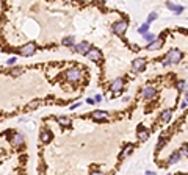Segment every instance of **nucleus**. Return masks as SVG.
Returning a JSON list of instances; mask_svg holds the SVG:
<instances>
[{
    "instance_id": "nucleus-19",
    "label": "nucleus",
    "mask_w": 188,
    "mask_h": 175,
    "mask_svg": "<svg viewBox=\"0 0 188 175\" xmlns=\"http://www.w3.org/2000/svg\"><path fill=\"white\" fill-rule=\"evenodd\" d=\"M50 139H52V133L49 130H44L41 133V141L44 142V144H47V142H50Z\"/></svg>"
},
{
    "instance_id": "nucleus-34",
    "label": "nucleus",
    "mask_w": 188,
    "mask_h": 175,
    "mask_svg": "<svg viewBox=\"0 0 188 175\" xmlns=\"http://www.w3.org/2000/svg\"><path fill=\"white\" fill-rule=\"evenodd\" d=\"M79 105H80V102H77V103H74V105H72V106H71V109H75V108H77V106H79Z\"/></svg>"
},
{
    "instance_id": "nucleus-13",
    "label": "nucleus",
    "mask_w": 188,
    "mask_h": 175,
    "mask_svg": "<svg viewBox=\"0 0 188 175\" xmlns=\"http://www.w3.org/2000/svg\"><path fill=\"white\" fill-rule=\"evenodd\" d=\"M166 8L171 9V11H174L176 14H180L182 11H184V7H182V5H176L173 2H166Z\"/></svg>"
},
{
    "instance_id": "nucleus-22",
    "label": "nucleus",
    "mask_w": 188,
    "mask_h": 175,
    "mask_svg": "<svg viewBox=\"0 0 188 175\" xmlns=\"http://www.w3.org/2000/svg\"><path fill=\"white\" fill-rule=\"evenodd\" d=\"M63 46H66V47H74V38L72 36L64 38V39H63Z\"/></svg>"
},
{
    "instance_id": "nucleus-29",
    "label": "nucleus",
    "mask_w": 188,
    "mask_h": 175,
    "mask_svg": "<svg viewBox=\"0 0 188 175\" xmlns=\"http://www.w3.org/2000/svg\"><path fill=\"white\" fill-rule=\"evenodd\" d=\"M171 64H173V63H171L168 58H163L162 59V66H165V67H168V66H171Z\"/></svg>"
},
{
    "instance_id": "nucleus-20",
    "label": "nucleus",
    "mask_w": 188,
    "mask_h": 175,
    "mask_svg": "<svg viewBox=\"0 0 188 175\" xmlns=\"http://www.w3.org/2000/svg\"><path fill=\"white\" fill-rule=\"evenodd\" d=\"M166 142H168V139L165 138V136H160V139H158V144L155 145V150H157V152H160V150H162L163 147H165V144H166Z\"/></svg>"
},
{
    "instance_id": "nucleus-18",
    "label": "nucleus",
    "mask_w": 188,
    "mask_h": 175,
    "mask_svg": "<svg viewBox=\"0 0 188 175\" xmlns=\"http://www.w3.org/2000/svg\"><path fill=\"white\" fill-rule=\"evenodd\" d=\"M57 122L61 125V127H71V119L68 116H58L57 117Z\"/></svg>"
},
{
    "instance_id": "nucleus-8",
    "label": "nucleus",
    "mask_w": 188,
    "mask_h": 175,
    "mask_svg": "<svg viewBox=\"0 0 188 175\" xmlns=\"http://www.w3.org/2000/svg\"><path fill=\"white\" fill-rule=\"evenodd\" d=\"M122 86H124V78H121V77H119V78H114V80L111 81V85H110V89H111L114 94L118 95L119 91L122 89Z\"/></svg>"
},
{
    "instance_id": "nucleus-36",
    "label": "nucleus",
    "mask_w": 188,
    "mask_h": 175,
    "mask_svg": "<svg viewBox=\"0 0 188 175\" xmlns=\"http://www.w3.org/2000/svg\"><path fill=\"white\" fill-rule=\"evenodd\" d=\"M185 102H187V103H188V89H187V91H185Z\"/></svg>"
},
{
    "instance_id": "nucleus-9",
    "label": "nucleus",
    "mask_w": 188,
    "mask_h": 175,
    "mask_svg": "<svg viewBox=\"0 0 188 175\" xmlns=\"http://www.w3.org/2000/svg\"><path fill=\"white\" fill-rule=\"evenodd\" d=\"M93 114V119L94 120H97V122H102V120H107L108 119V113L107 111H103V109H96Z\"/></svg>"
},
{
    "instance_id": "nucleus-30",
    "label": "nucleus",
    "mask_w": 188,
    "mask_h": 175,
    "mask_svg": "<svg viewBox=\"0 0 188 175\" xmlns=\"http://www.w3.org/2000/svg\"><path fill=\"white\" fill-rule=\"evenodd\" d=\"M101 100H102V95H101V94L94 95V102H96V103H97V102H101Z\"/></svg>"
},
{
    "instance_id": "nucleus-21",
    "label": "nucleus",
    "mask_w": 188,
    "mask_h": 175,
    "mask_svg": "<svg viewBox=\"0 0 188 175\" xmlns=\"http://www.w3.org/2000/svg\"><path fill=\"white\" fill-rule=\"evenodd\" d=\"M176 89L180 91V92H185V91H187V85H185V81H184V80H179L177 83H176Z\"/></svg>"
},
{
    "instance_id": "nucleus-2",
    "label": "nucleus",
    "mask_w": 188,
    "mask_h": 175,
    "mask_svg": "<svg viewBox=\"0 0 188 175\" xmlns=\"http://www.w3.org/2000/svg\"><path fill=\"white\" fill-rule=\"evenodd\" d=\"M127 27H129V22H127L125 19H121V20H118V22H114L113 27H111V30H113L114 35L122 36L124 33H125V30H127Z\"/></svg>"
},
{
    "instance_id": "nucleus-4",
    "label": "nucleus",
    "mask_w": 188,
    "mask_h": 175,
    "mask_svg": "<svg viewBox=\"0 0 188 175\" xmlns=\"http://www.w3.org/2000/svg\"><path fill=\"white\" fill-rule=\"evenodd\" d=\"M166 58L173 64H177V63L182 61V52L179 50V48H171V50L168 52V55H166Z\"/></svg>"
},
{
    "instance_id": "nucleus-33",
    "label": "nucleus",
    "mask_w": 188,
    "mask_h": 175,
    "mask_svg": "<svg viewBox=\"0 0 188 175\" xmlns=\"http://www.w3.org/2000/svg\"><path fill=\"white\" fill-rule=\"evenodd\" d=\"M14 63H16V58H9L7 64H14Z\"/></svg>"
},
{
    "instance_id": "nucleus-7",
    "label": "nucleus",
    "mask_w": 188,
    "mask_h": 175,
    "mask_svg": "<svg viewBox=\"0 0 188 175\" xmlns=\"http://www.w3.org/2000/svg\"><path fill=\"white\" fill-rule=\"evenodd\" d=\"M72 50L75 52V53H82V55H88V52L91 50V46L88 42H80V44H77V46H74L72 47Z\"/></svg>"
},
{
    "instance_id": "nucleus-24",
    "label": "nucleus",
    "mask_w": 188,
    "mask_h": 175,
    "mask_svg": "<svg viewBox=\"0 0 188 175\" xmlns=\"http://www.w3.org/2000/svg\"><path fill=\"white\" fill-rule=\"evenodd\" d=\"M149 31V24L146 22V24H143L140 28H138V33H140V35H146V33Z\"/></svg>"
},
{
    "instance_id": "nucleus-3",
    "label": "nucleus",
    "mask_w": 188,
    "mask_h": 175,
    "mask_svg": "<svg viewBox=\"0 0 188 175\" xmlns=\"http://www.w3.org/2000/svg\"><path fill=\"white\" fill-rule=\"evenodd\" d=\"M35 52H36V44L35 42H28V44H25V46H22L19 48V53L22 55V56H31Z\"/></svg>"
},
{
    "instance_id": "nucleus-38",
    "label": "nucleus",
    "mask_w": 188,
    "mask_h": 175,
    "mask_svg": "<svg viewBox=\"0 0 188 175\" xmlns=\"http://www.w3.org/2000/svg\"><path fill=\"white\" fill-rule=\"evenodd\" d=\"M177 175H187V174H177Z\"/></svg>"
},
{
    "instance_id": "nucleus-6",
    "label": "nucleus",
    "mask_w": 188,
    "mask_h": 175,
    "mask_svg": "<svg viewBox=\"0 0 188 175\" xmlns=\"http://www.w3.org/2000/svg\"><path fill=\"white\" fill-rule=\"evenodd\" d=\"M144 67H146L144 58H136L132 61V70H133V72H141V70H144Z\"/></svg>"
},
{
    "instance_id": "nucleus-23",
    "label": "nucleus",
    "mask_w": 188,
    "mask_h": 175,
    "mask_svg": "<svg viewBox=\"0 0 188 175\" xmlns=\"http://www.w3.org/2000/svg\"><path fill=\"white\" fill-rule=\"evenodd\" d=\"M22 72H24V69H20V67H13L9 70V75H13V77H19Z\"/></svg>"
},
{
    "instance_id": "nucleus-12",
    "label": "nucleus",
    "mask_w": 188,
    "mask_h": 175,
    "mask_svg": "<svg viewBox=\"0 0 188 175\" xmlns=\"http://www.w3.org/2000/svg\"><path fill=\"white\" fill-rule=\"evenodd\" d=\"M162 46H163V38H157V39H154L151 44H147L146 48L147 50H158Z\"/></svg>"
},
{
    "instance_id": "nucleus-10",
    "label": "nucleus",
    "mask_w": 188,
    "mask_h": 175,
    "mask_svg": "<svg viewBox=\"0 0 188 175\" xmlns=\"http://www.w3.org/2000/svg\"><path fill=\"white\" fill-rule=\"evenodd\" d=\"M149 130H146L143 125H138V128H136V136H138V139L140 141H146V139H149Z\"/></svg>"
},
{
    "instance_id": "nucleus-35",
    "label": "nucleus",
    "mask_w": 188,
    "mask_h": 175,
    "mask_svg": "<svg viewBox=\"0 0 188 175\" xmlns=\"http://www.w3.org/2000/svg\"><path fill=\"white\" fill-rule=\"evenodd\" d=\"M146 175H157V174H155V172H152V171H147Z\"/></svg>"
},
{
    "instance_id": "nucleus-1",
    "label": "nucleus",
    "mask_w": 188,
    "mask_h": 175,
    "mask_svg": "<svg viewBox=\"0 0 188 175\" xmlns=\"http://www.w3.org/2000/svg\"><path fill=\"white\" fill-rule=\"evenodd\" d=\"M66 78H68L71 83H77L83 78V72L79 69V67H71L68 72H66Z\"/></svg>"
},
{
    "instance_id": "nucleus-27",
    "label": "nucleus",
    "mask_w": 188,
    "mask_h": 175,
    "mask_svg": "<svg viewBox=\"0 0 188 175\" xmlns=\"http://www.w3.org/2000/svg\"><path fill=\"white\" fill-rule=\"evenodd\" d=\"M182 155H185V156H188V144H182V147H180V150H179Z\"/></svg>"
},
{
    "instance_id": "nucleus-16",
    "label": "nucleus",
    "mask_w": 188,
    "mask_h": 175,
    "mask_svg": "<svg viewBox=\"0 0 188 175\" xmlns=\"http://www.w3.org/2000/svg\"><path fill=\"white\" fill-rule=\"evenodd\" d=\"M180 158H182V153L180 152H173V153H171V156L168 158V164H169V166H171V164H176V163L180 160Z\"/></svg>"
},
{
    "instance_id": "nucleus-25",
    "label": "nucleus",
    "mask_w": 188,
    "mask_h": 175,
    "mask_svg": "<svg viewBox=\"0 0 188 175\" xmlns=\"http://www.w3.org/2000/svg\"><path fill=\"white\" fill-rule=\"evenodd\" d=\"M39 100H33V102H30L28 103V105H27V109H35V108H38V106H39Z\"/></svg>"
},
{
    "instance_id": "nucleus-17",
    "label": "nucleus",
    "mask_w": 188,
    "mask_h": 175,
    "mask_svg": "<svg viewBox=\"0 0 188 175\" xmlns=\"http://www.w3.org/2000/svg\"><path fill=\"white\" fill-rule=\"evenodd\" d=\"M132 152H133V145H130V144L125 145L124 149H122V152H121V155H119V160H124V158H127Z\"/></svg>"
},
{
    "instance_id": "nucleus-5",
    "label": "nucleus",
    "mask_w": 188,
    "mask_h": 175,
    "mask_svg": "<svg viewBox=\"0 0 188 175\" xmlns=\"http://www.w3.org/2000/svg\"><path fill=\"white\" fill-rule=\"evenodd\" d=\"M155 94H157V89L154 86H144L143 88V91H141V97L144 98V100H149V98H154L155 97Z\"/></svg>"
},
{
    "instance_id": "nucleus-28",
    "label": "nucleus",
    "mask_w": 188,
    "mask_h": 175,
    "mask_svg": "<svg viewBox=\"0 0 188 175\" xmlns=\"http://www.w3.org/2000/svg\"><path fill=\"white\" fill-rule=\"evenodd\" d=\"M155 19H157V13L154 11V13H151V14L147 16V24H151V22H154Z\"/></svg>"
},
{
    "instance_id": "nucleus-31",
    "label": "nucleus",
    "mask_w": 188,
    "mask_h": 175,
    "mask_svg": "<svg viewBox=\"0 0 188 175\" xmlns=\"http://www.w3.org/2000/svg\"><path fill=\"white\" fill-rule=\"evenodd\" d=\"M86 103H90V105H94V103H96V102H94V98H86Z\"/></svg>"
},
{
    "instance_id": "nucleus-15",
    "label": "nucleus",
    "mask_w": 188,
    "mask_h": 175,
    "mask_svg": "<svg viewBox=\"0 0 188 175\" xmlns=\"http://www.w3.org/2000/svg\"><path fill=\"white\" fill-rule=\"evenodd\" d=\"M11 142H13V145H22L24 144V136H22L20 133H14V136L11 138Z\"/></svg>"
},
{
    "instance_id": "nucleus-14",
    "label": "nucleus",
    "mask_w": 188,
    "mask_h": 175,
    "mask_svg": "<svg viewBox=\"0 0 188 175\" xmlns=\"http://www.w3.org/2000/svg\"><path fill=\"white\" fill-rule=\"evenodd\" d=\"M171 119H173V109H165V111L162 113V116H160V120L165 122V124H168Z\"/></svg>"
},
{
    "instance_id": "nucleus-39",
    "label": "nucleus",
    "mask_w": 188,
    "mask_h": 175,
    "mask_svg": "<svg viewBox=\"0 0 188 175\" xmlns=\"http://www.w3.org/2000/svg\"><path fill=\"white\" fill-rule=\"evenodd\" d=\"M0 70H2V67H0Z\"/></svg>"
},
{
    "instance_id": "nucleus-26",
    "label": "nucleus",
    "mask_w": 188,
    "mask_h": 175,
    "mask_svg": "<svg viewBox=\"0 0 188 175\" xmlns=\"http://www.w3.org/2000/svg\"><path fill=\"white\" fill-rule=\"evenodd\" d=\"M143 36H144V41H146V42H149V44H151L154 39H155V36H154L152 33H146V35H143Z\"/></svg>"
},
{
    "instance_id": "nucleus-11",
    "label": "nucleus",
    "mask_w": 188,
    "mask_h": 175,
    "mask_svg": "<svg viewBox=\"0 0 188 175\" xmlns=\"http://www.w3.org/2000/svg\"><path fill=\"white\" fill-rule=\"evenodd\" d=\"M86 56L90 58L91 61H101V59H102V53H101L99 48H91V50L88 52Z\"/></svg>"
},
{
    "instance_id": "nucleus-37",
    "label": "nucleus",
    "mask_w": 188,
    "mask_h": 175,
    "mask_svg": "<svg viewBox=\"0 0 188 175\" xmlns=\"http://www.w3.org/2000/svg\"><path fill=\"white\" fill-rule=\"evenodd\" d=\"M91 175H103V174H102V172H93Z\"/></svg>"
},
{
    "instance_id": "nucleus-32",
    "label": "nucleus",
    "mask_w": 188,
    "mask_h": 175,
    "mask_svg": "<svg viewBox=\"0 0 188 175\" xmlns=\"http://www.w3.org/2000/svg\"><path fill=\"white\" fill-rule=\"evenodd\" d=\"M187 106H188V103H187V102H182V103H180V109H185Z\"/></svg>"
}]
</instances>
